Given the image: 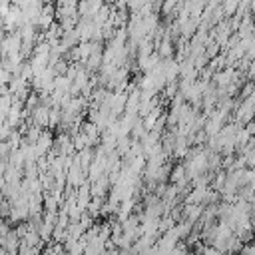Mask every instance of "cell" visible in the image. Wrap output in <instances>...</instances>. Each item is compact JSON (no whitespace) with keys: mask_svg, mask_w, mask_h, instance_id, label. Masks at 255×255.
<instances>
[{"mask_svg":"<svg viewBox=\"0 0 255 255\" xmlns=\"http://www.w3.org/2000/svg\"><path fill=\"white\" fill-rule=\"evenodd\" d=\"M237 120L243 124H251L255 120V104L249 98H245L241 102V106L237 108Z\"/></svg>","mask_w":255,"mask_h":255,"instance_id":"obj_1","label":"cell"},{"mask_svg":"<svg viewBox=\"0 0 255 255\" xmlns=\"http://www.w3.org/2000/svg\"><path fill=\"white\" fill-rule=\"evenodd\" d=\"M239 4H241V0H223V12L233 14L239 10Z\"/></svg>","mask_w":255,"mask_h":255,"instance_id":"obj_2","label":"cell"},{"mask_svg":"<svg viewBox=\"0 0 255 255\" xmlns=\"http://www.w3.org/2000/svg\"><path fill=\"white\" fill-rule=\"evenodd\" d=\"M239 253H241V255H255V239L249 241V243H245L243 249H241Z\"/></svg>","mask_w":255,"mask_h":255,"instance_id":"obj_3","label":"cell"}]
</instances>
